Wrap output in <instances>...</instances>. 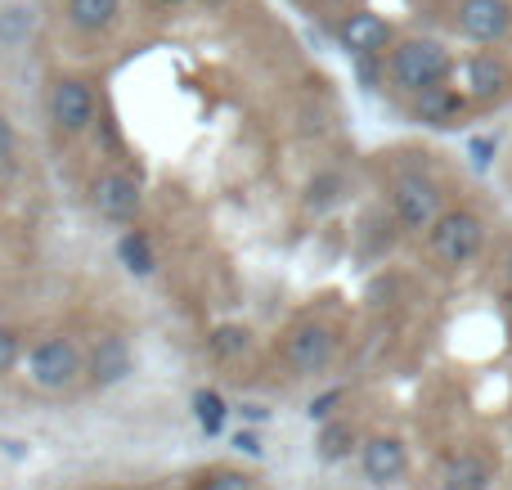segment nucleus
Here are the masks:
<instances>
[{
	"mask_svg": "<svg viewBox=\"0 0 512 490\" xmlns=\"http://www.w3.org/2000/svg\"><path fill=\"white\" fill-rule=\"evenodd\" d=\"M472 162H477V167H486V162H490V140H477V144H472Z\"/></svg>",
	"mask_w": 512,
	"mask_h": 490,
	"instance_id": "393cba45",
	"label": "nucleus"
},
{
	"mask_svg": "<svg viewBox=\"0 0 512 490\" xmlns=\"http://www.w3.org/2000/svg\"><path fill=\"white\" fill-rule=\"evenodd\" d=\"M504 270H508V279H512V252H508V261H504Z\"/></svg>",
	"mask_w": 512,
	"mask_h": 490,
	"instance_id": "a878e982",
	"label": "nucleus"
},
{
	"mask_svg": "<svg viewBox=\"0 0 512 490\" xmlns=\"http://www.w3.org/2000/svg\"><path fill=\"white\" fill-rule=\"evenodd\" d=\"M158 5H180V0H158Z\"/></svg>",
	"mask_w": 512,
	"mask_h": 490,
	"instance_id": "bb28decb",
	"label": "nucleus"
},
{
	"mask_svg": "<svg viewBox=\"0 0 512 490\" xmlns=\"http://www.w3.org/2000/svg\"><path fill=\"white\" fill-rule=\"evenodd\" d=\"M355 446V428L351 423H324V432L315 437V450L319 459H328V464H337V459H346Z\"/></svg>",
	"mask_w": 512,
	"mask_h": 490,
	"instance_id": "dca6fc26",
	"label": "nucleus"
},
{
	"mask_svg": "<svg viewBox=\"0 0 512 490\" xmlns=\"http://www.w3.org/2000/svg\"><path fill=\"white\" fill-rule=\"evenodd\" d=\"M283 360H288L297 374H319V369L333 360V333L324 324H297L283 342Z\"/></svg>",
	"mask_w": 512,
	"mask_h": 490,
	"instance_id": "423d86ee",
	"label": "nucleus"
},
{
	"mask_svg": "<svg viewBox=\"0 0 512 490\" xmlns=\"http://www.w3.org/2000/svg\"><path fill=\"white\" fill-rule=\"evenodd\" d=\"M337 194H342V176H315L306 189V203L310 207H328L337 203Z\"/></svg>",
	"mask_w": 512,
	"mask_h": 490,
	"instance_id": "aec40b11",
	"label": "nucleus"
},
{
	"mask_svg": "<svg viewBox=\"0 0 512 490\" xmlns=\"http://www.w3.org/2000/svg\"><path fill=\"white\" fill-rule=\"evenodd\" d=\"M481 239H486V225L472 212H445V216H436V225H432V252L445 266L472 261L481 252Z\"/></svg>",
	"mask_w": 512,
	"mask_h": 490,
	"instance_id": "7ed1b4c3",
	"label": "nucleus"
},
{
	"mask_svg": "<svg viewBox=\"0 0 512 490\" xmlns=\"http://www.w3.org/2000/svg\"><path fill=\"white\" fill-rule=\"evenodd\" d=\"M203 490H252V477H243V473H216Z\"/></svg>",
	"mask_w": 512,
	"mask_h": 490,
	"instance_id": "4be33fe9",
	"label": "nucleus"
},
{
	"mask_svg": "<svg viewBox=\"0 0 512 490\" xmlns=\"http://www.w3.org/2000/svg\"><path fill=\"white\" fill-rule=\"evenodd\" d=\"M81 374H86L81 351L72 347L68 338H45L41 347H32V356H27V378H32L41 392H68Z\"/></svg>",
	"mask_w": 512,
	"mask_h": 490,
	"instance_id": "f257e3e1",
	"label": "nucleus"
},
{
	"mask_svg": "<svg viewBox=\"0 0 512 490\" xmlns=\"http://www.w3.org/2000/svg\"><path fill=\"white\" fill-rule=\"evenodd\" d=\"M387 41H391V27L378 14H369V9H360V14H351L342 23V45L351 54H378Z\"/></svg>",
	"mask_w": 512,
	"mask_h": 490,
	"instance_id": "9b49d317",
	"label": "nucleus"
},
{
	"mask_svg": "<svg viewBox=\"0 0 512 490\" xmlns=\"http://www.w3.org/2000/svg\"><path fill=\"white\" fill-rule=\"evenodd\" d=\"M90 378H95L99 387H113V383H122L126 374H131V347H126L122 338H99L95 342V351H90Z\"/></svg>",
	"mask_w": 512,
	"mask_h": 490,
	"instance_id": "9d476101",
	"label": "nucleus"
},
{
	"mask_svg": "<svg viewBox=\"0 0 512 490\" xmlns=\"http://www.w3.org/2000/svg\"><path fill=\"white\" fill-rule=\"evenodd\" d=\"M248 342H252V333L243 329V324H221V329L212 333V351H216L221 360L243 356V351H248Z\"/></svg>",
	"mask_w": 512,
	"mask_h": 490,
	"instance_id": "a211bd4d",
	"label": "nucleus"
},
{
	"mask_svg": "<svg viewBox=\"0 0 512 490\" xmlns=\"http://www.w3.org/2000/svg\"><path fill=\"white\" fill-rule=\"evenodd\" d=\"M508 86H512V72L495 59V54H477V59L468 63V90H472V99H499Z\"/></svg>",
	"mask_w": 512,
	"mask_h": 490,
	"instance_id": "f8f14e48",
	"label": "nucleus"
},
{
	"mask_svg": "<svg viewBox=\"0 0 512 490\" xmlns=\"http://www.w3.org/2000/svg\"><path fill=\"white\" fill-rule=\"evenodd\" d=\"M194 414H198V423H203V432H221V423H225V401L216 392H198L194 396Z\"/></svg>",
	"mask_w": 512,
	"mask_h": 490,
	"instance_id": "6ab92c4d",
	"label": "nucleus"
},
{
	"mask_svg": "<svg viewBox=\"0 0 512 490\" xmlns=\"http://www.w3.org/2000/svg\"><path fill=\"white\" fill-rule=\"evenodd\" d=\"M342 396H346L342 387H333V392H324L319 401H310V410H306V414H310V419H328V414H333V405L342 401Z\"/></svg>",
	"mask_w": 512,
	"mask_h": 490,
	"instance_id": "5701e85b",
	"label": "nucleus"
},
{
	"mask_svg": "<svg viewBox=\"0 0 512 490\" xmlns=\"http://www.w3.org/2000/svg\"><path fill=\"white\" fill-rule=\"evenodd\" d=\"M445 72H450V54L436 41H405L391 54V77H396V86L414 90V95L427 86H441Z\"/></svg>",
	"mask_w": 512,
	"mask_h": 490,
	"instance_id": "f03ea898",
	"label": "nucleus"
},
{
	"mask_svg": "<svg viewBox=\"0 0 512 490\" xmlns=\"http://www.w3.org/2000/svg\"><path fill=\"white\" fill-rule=\"evenodd\" d=\"M117 257H122V266L131 270V275H149L153 270V252H149L144 234H126V239L117 243Z\"/></svg>",
	"mask_w": 512,
	"mask_h": 490,
	"instance_id": "f3484780",
	"label": "nucleus"
},
{
	"mask_svg": "<svg viewBox=\"0 0 512 490\" xmlns=\"http://www.w3.org/2000/svg\"><path fill=\"white\" fill-rule=\"evenodd\" d=\"M90 203H95L99 216H108V221H131L135 212H140V185H135L131 176H122V171H104V176L90 185Z\"/></svg>",
	"mask_w": 512,
	"mask_h": 490,
	"instance_id": "0eeeda50",
	"label": "nucleus"
},
{
	"mask_svg": "<svg viewBox=\"0 0 512 490\" xmlns=\"http://www.w3.org/2000/svg\"><path fill=\"white\" fill-rule=\"evenodd\" d=\"M445 490H490V464L481 455H454L445 468Z\"/></svg>",
	"mask_w": 512,
	"mask_h": 490,
	"instance_id": "4468645a",
	"label": "nucleus"
},
{
	"mask_svg": "<svg viewBox=\"0 0 512 490\" xmlns=\"http://www.w3.org/2000/svg\"><path fill=\"white\" fill-rule=\"evenodd\" d=\"M117 9H122V0H68V23L77 32H104V27H113Z\"/></svg>",
	"mask_w": 512,
	"mask_h": 490,
	"instance_id": "ddd939ff",
	"label": "nucleus"
},
{
	"mask_svg": "<svg viewBox=\"0 0 512 490\" xmlns=\"http://www.w3.org/2000/svg\"><path fill=\"white\" fill-rule=\"evenodd\" d=\"M360 464L373 486H391L405 477V446L396 437H373V441H364Z\"/></svg>",
	"mask_w": 512,
	"mask_h": 490,
	"instance_id": "1a4fd4ad",
	"label": "nucleus"
},
{
	"mask_svg": "<svg viewBox=\"0 0 512 490\" xmlns=\"http://www.w3.org/2000/svg\"><path fill=\"white\" fill-rule=\"evenodd\" d=\"M459 108H463V99L454 95V90H445V86L418 90V117L432 122V126H450L454 117H459Z\"/></svg>",
	"mask_w": 512,
	"mask_h": 490,
	"instance_id": "2eb2a0df",
	"label": "nucleus"
},
{
	"mask_svg": "<svg viewBox=\"0 0 512 490\" xmlns=\"http://www.w3.org/2000/svg\"><path fill=\"white\" fill-rule=\"evenodd\" d=\"M14 360H18V333L14 329H0V374H5V369H14Z\"/></svg>",
	"mask_w": 512,
	"mask_h": 490,
	"instance_id": "412c9836",
	"label": "nucleus"
},
{
	"mask_svg": "<svg viewBox=\"0 0 512 490\" xmlns=\"http://www.w3.org/2000/svg\"><path fill=\"white\" fill-rule=\"evenodd\" d=\"M396 216L405 230H432L441 216V189L423 176L396 180Z\"/></svg>",
	"mask_w": 512,
	"mask_h": 490,
	"instance_id": "39448f33",
	"label": "nucleus"
},
{
	"mask_svg": "<svg viewBox=\"0 0 512 490\" xmlns=\"http://www.w3.org/2000/svg\"><path fill=\"white\" fill-rule=\"evenodd\" d=\"M459 27H463V36L490 45L512 27V9L504 5V0H463L459 5Z\"/></svg>",
	"mask_w": 512,
	"mask_h": 490,
	"instance_id": "6e6552de",
	"label": "nucleus"
},
{
	"mask_svg": "<svg viewBox=\"0 0 512 490\" xmlns=\"http://www.w3.org/2000/svg\"><path fill=\"white\" fill-rule=\"evenodd\" d=\"M50 117H54V126H59V131H68V135L86 131V126L95 122V90H90L86 81H77V77L54 81Z\"/></svg>",
	"mask_w": 512,
	"mask_h": 490,
	"instance_id": "20e7f679",
	"label": "nucleus"
},
{
	"mask_svg": "<svg viewBox=\"0 0 512 490\" xmlns=\"http://www.w3.org/2000/svg\"><path fill=\"white\" fill-rule=\"evenodd\" d=\"M9 153H14V126H9L5 117H0V162H5Z\"/></svg>",
	"mask_w": 512,
	"mask_h": 490,
	"instance_id": "b1692460",
	"label": "nucleus"
}]
</instances>
